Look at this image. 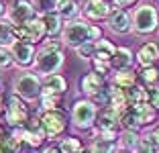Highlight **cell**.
<instances>
[{
  "label": "cell",
  "instance_id": "1",
  "mask_svg": "<svg viewBox=\"0 0 159 153\" xmlns=\"http://www.w3.org/2000/svg\"><path fill=\"white\" fill-rule=\"evenodd\" d=\"M63 57H66V55H63L61 41L51 39V41H47L45 45L39 49V53L35 55V67H37L39 74L51 76V74H55V72L61 67V63H63Z\"/></svg>",
  "mask_w": 159,
  "mask_h": 153
},
{
  "label": "cell",
  "instance_id": "2",
  "mask_svg": "<svg viewBox=\"0 0 159 153\" xmlns=\"http://www.w3.org/2000/svg\"><path fill=\"white\" fill-rule=\"evenodd\" d=\"M157 110L149 104H137V106H126L122 112H118V123L125 127V131H135L139 127H145L155 121Z\"/></svg>",
  "mask_w": 159,
  "mask_h": 153
},
{
  "label": "cell",
  "instance_id": "3",
  "mask_svg": "<svg viewBox=\"0 0 159 153\" xmlns=\"http://www.w3.org/2000/svg\"><path fill=\"white\" fill-rule=\"evenodd\" d=\"M131 27H133V31L139 33V35H149V33H153L155 29L159 27L157 10L151 4H141L139 8L135 10V14H133Z\"/></svg>",
  "mask_w": 159,
  "mask_h": 153
},
{
  "label": "cell",
  "instance_id": "4",
  "mask_svg": "<svg viewBox=\"0 0 159 153\" xmlns=\"http://www.w3.org/2000/svg\"><path fill=\"white\" fill-rule=\"evenodd\" d=\"M114 51H116V47H114V43L106 41V39H100V41L94 43V55H92V65L96 74L104 76L110 67H112V55Z\"/></svg>",
  "mask_w": 159,
  "mask_h": 153
},
{
  "label": "cell",
  "instance_id": "5",
  "mask_svg": "<svg viewBox=\"0 0 159 153\" xmlns=\"http://www.w3.org/2000/svg\"><path fill=\"white\" fill-rule=\"evenodd\" d=\"M90 27L92 25L84 23V21H70V23L63 27V43L74 49H78L80 45L92 41L90 37Z\"/></svg>",
  "mask_w": 159,
  "mask_h": 153
},
{
  "label": "cell",
  "instance_id": "6",
  "mask_svg": "<svg viewBox=\"0 0 159 153\" xmlns=\"http://www.w3.org/2000/svg\"><path fill=\"white\" fill-rule=\"evenodd\" d=\"M14 92L20 100H35L41 96V80L37 74H20L14 80Z\"/></svg>",
  "mask_w": 159,
  "mask_h": 153
},
{
  "label": "cell",
  "instance_id": "7",
  "mask_svg": "<svg viewBox=\"0 0 159 153\" xmlns=\"http://www.w3.org/2000/svg\"><path fill=\"white\" fill-rule=\"evenodd\" d=\"M45 37V25L41 19H31L25 25H14V39L16 41H25V43H41V39Z\"/></svg>",
  "mask_w": 159,
  "mask_h": 153
},
{
  "label": "cell",
  "instance_id": "8",
  "mask_svg": "<svg viewBox=\"0 0 159 153\" xmlns=\"http://www.w3.org/2000/svg\"><path fill=\"white\" fill-rule=\"evenodd\" d=\"M4 114H6V123H8L12 129H19V127H25V123L31 118L29 114V106L27 102L20 100L16 94L10 96V100L6 102V108H4Z\"/></svg>",
  "mask_w": 159,
  "mask_h": 153
},
{
  "label": "cell",
  "instance_id": "9",
  "mask_svg": "<svg viewBox=\"0 0 159 153\" xmlns=\"http://www.w3.org/2000/svg\"><path fill=\"white\" fill-rule=\"evenodd\" d=\"M41 123V133L45 135V139H55L57 135H61L66 131V116L61 110H45L39 118Z\"/></svg>",
  "mask_w": 159,
  "mask_h": 153
},
{
  "label": "cell",
  "instance_id": "10",
  "mask_svg": "<svg viewBox=\"0 0 159 153\" xmlns=\"http://www.w3.org/2000/svg\"><path fill=\"white\" fill-rule=\"evenodd\" d=\"M96 116H98V108L94 106L90 100H78L74 104V110H71V121L78 129L86 131L96 123Z\"/></svg>",
  "mask_w": 159,
  "mask_h": 153
},
{
  "label": "cell",
  "instance_id": "11",
  "mask_svg": "<svg viewBox=\"0 0 159 153\" xmlns=\"http://www.w3.org/2000/svg\"><path fill=\"white\" fill-rule=\"evenodd\" d=\"M112 10L114 8L110 6L108 0H86L82 12H84L90 21H102V19H108Z\"/></svg>",
  "mask_w": 159,
  "mask_h": 153
},
{
  "label": "cell",
  "instance_id": "12",
  "mask_svg": "<svg viewBox=\"0 0 159 153\" xmlns=\"http://www.w3.org/2000/svg\"><path fill=\"white\" fill-rule=\"evenodd\" d=\"M31 19H35V8L29 0H16L8 12V21L12 25H25Z\"/></svg>",
  "mask_w": 159,
  "mask_h": 153
},
{
  "label": "cell",
  "instance_id": "13",
  "mask_svg": "<svg viewBox=\"0 0 159 153\" xmlns=\"http://www.w3.org/2000/svg\"><path fill=\"white\" fill-rule=\"evenodd\" d=\"M10 53H12V59L16 61L19 65H31L35 61V47L31 43H25V41H14L10 45Z\"/></svg>",
  "mask_w": 159,
  "mask_h": 153
},
{
  "label": "cell",
  "instance_id": "14",
  "mask_svg": "<svg viewBox=\"0 0 159 153\" xmlns=\"http://www.w3.org/2000/svg\"><path fill=\"white\" fill-rule=\"evenodd\" d=\"M67 90V80L63 76L51 74L41 84V96H63Z\"/></svg>",
  "mask_w": 159,
  "mask_h": 153
},
{
  "label": "cell",
  "instance_id": "15",
  "mask_svg": "<svg viewBox=\"0 0 159 153\" xmlns=\"http://www.w3.org/2000/svg\"><path fill=\"white\" fill-rule=\"evenodd\" d=\"M108 25H110V29H112L114 33H118V35H125V33L131 31V16L126 14V10H118L114 8L112 12H110V16H108Z\"/></svg>",
  "mask_w": 159,
  "mask_h": 153
},
{
  "label": "cell",
  "instance_id": "16",
  "mask_svg": "<svg viewBox=\"0 0 159 153\" xmlns=\"http://www.w3.org/2000/svg\"><path fill=\"white\" fill-rule=\"evenodd\" d=\"M104 86H106V78L100 74H96V72H90V74H86L84 78H82V90H84L86 94H96L98 90H102Z\"/></svg>",
  "mask_w": 159,
  "mask_h": 153
},
{
  "label": "cell",
  "instance_id": "17",
  "mask_svg": "<svg viewBox=\"0 0 159 153\" xmlns=\"http://www.w3.org/2000/svg\"><path fill=\"white\" fill-rule=\"evenodd\" d=\"M137 59H139L141 67H151L159 59V47L155 43H145L137 53Z\"/></svg>",
  "mask_w": 159,
  "mask_h": 153
},
{
  "label": "cell",
  "instance_id": "18",
  "mask_svg": "<svg viewBox=\"0 0 159 153\" xmlns=\"http://www.w3.org/2000/svg\"><path fill=\"white\" fill-rule=\"evenodd\" d=\"M125 96H126V104H129V106H137V104H149V92H147V88H143V86H137V84L125 90Z\"/></svg>",
  "mask_w": 159,
  "mask_h": 153
},
{
  "label": "cell",
  "instance_id": "19",
  "mask_svg": "<svg viewBox=\"0 0 159 153\" xmlns=\"http://www.w3.org/2000/svg\"><path fill=\"white\" fill-rule=\"evenodd\" d=\"M133 65V53L129 47H116L112 55V67L116 70H129Z\"/></svg>",
  "mask_w": 159,
  "mask_h": 153
},
{
  "label": "cell",
  "instance_id": "20",
  "mask_svg": "<svg viewBox=\"0 0 159 153\" xmlns=\"http://www.w3.org/2000/svg\"><path fill=\"white\" fill-rule=\"evenodd\" d=\"M139 80H141V86L147 90L151 88H159V70L157 67H143L139 72Z\"/></svg>",
  "mask_w": 159,
  "mask_h": 153
},
{
  "label": "cell",
  "instance_id": "21",
  "mask_svg": "<svg viewBox=\"0 0 159 153\" xmlns=\"http://www.w3.org/2000/svg\"><path fill=\"white\" fill-rule=\"evenodd\" d=\"M135 82H137V74L133 70H118V74H114V78H112V86L120 90L135 86Z\"/></svg>",
  "mask_w": 159,
  "mask_h": 153
},
{
  "label": "cell",
  "instance_id": "22",
  "mask_svg": "<svg viewBox=\"0 0 159 153\" xmlns=\"http://www.w3.org/2000/svg\"><path fill=\"white\" fill-rule=\"evenodd\" d=\"M43 25H45V35L47 37H57L61 33V16L57 12L43 14Z\"/></svg>",
  "mask_w": 159,
  "mask_h": 153
},
{
  "label": "cell",
  "instance_id": "23",
  "mask_svg": "<svg viewBox=\"0 0 159 153\" xmlns=\"http://www.w3.org/2000/svg\"><path fill=\"white\" fill-rule=\"evenodd\" d=\"M55 12L59 14L61 19H74L75 14L80 12V8H78V4H75L74 0H57Z\"/></svg>",
  "mask_w": 159,
  "mask_h": 153
},
{
  "label": "cell",
  "instance_id": "24",
  "mask_svg": "<svg viewBox=\"0 0 159 153\" xmlns=\"http://www.w3.org/2000/svg\"><path fill=\"white\" fill-rule=\"evenodd\" d=\"M16 41V39H14V25L10 23L8 19H2L0 21V45H12V43Z\"/></svg>",
  "mask_w": 159,
  "mask_h": 153
},
{
  "label": "cell",
  "instance_id": "25",
  "mask_svg": "<svg viewBox=\"0 0 159 153\" xmlns=\"http://www.w3.org/2000/svg\"><path fill=\"white\" fill-rule=\"evenodd\" d=\"M0 153H20V143L12 135H2L0 137Z\"/></svg>",
  "mask_w": 159,
  "mask_h": 153
},
{
  "label": "cell",
  "instance_id": "26",
  "mask_svg": "<svg viewBox=\"0 0 159 153\" xmlns=\"http://www.w3.org/2000/svg\"><path fill=\"white\" fill-rule=\"evenodd\" d=\"M57 149L61 153H80L82 151V141L75 139V137H67V139H61Z\"/></svg>",
  "mask_w": 159,
  "mask_h": 153
},
{
  "label": "cell",
  "instance_id": "27",
  "mask_svg": "<svg viewBox=\"0 0 159 153\" xmlns=\"http://www.w3.org/2000/svg\"><path fill=\"white\" fill-rule=\"evenodd\" d=\"M110 149H112V143H110V141H100L98 139L92 147H82L80 153H110Z\"/></svg>",
  "mask_w": 159,
  "mask_h": 153
},
{
  "label": "cell",
  "instance_id": "28",
  "mask_svg": "<svg viewBox=\"0 0 159 153\" xmlns=\"http://www.w3.org/2000/svg\"><path fill=\"white\" fill-rule=\"evenodd\" d=\"M139 143V137H137L135 131H125L120 135V149H135V145Z\"/></svg>",
  "mask_w": 159,
  "mask_h": 153
},
{
  "label": "cell",
  "instance_id": "29",
  "mask_svg": "<svg viewBox=\"0 0 159 153\" xmlns=\"http://www.w3.org/2000/svg\"><path fill=\"white\" fill-rule=\"evenodd\" d=\"M55 6H57V0H35L33 2V8L35 12H43V14H49V12H55Z\"/></svg>",
  "mask_w": 159,
  "mask_h": 153
},
{
  "label": "cell",
  "instance_id": "30",
  "mask_svg": "<svg viewBox=\"0 0 159 153\" xmlns=\"http://www.w3.org/2000/svg\"><path fill=\"white\" fill-rule=\"evenodd\" d=\"M63 96H41V106L43 110H59Z\"/></svg>",
  "mask_w": 159,
  "mask_h": 153
},
{
  "label": "cell",
  "instance_id": "31",
  "mask_svg": "<svg viewBox=\"0 0 159 153\" xmlns=\"http://www.w3.org/2000/svg\"><path fill=\"white\" fill-rule=\"evenodd\" d=\"M133 153H155V143L151 141V137H145V139H139V143L135 145Z\"/></svg>",
  "mask_w": 159,
  "mask_h": 153
},
{
  "label": "cell",
  "instance_id": "32",
  "mask_svg": "<svg viewBox=\"0 0 159 153\" xmlns=\"http://www.w3.org/2000/svg\"><path fill=\"white\" fill-rule=\"evenodd\" d=\"M12 53H10V47L0 45V67H8L12 65Z\"/></svg>",
  "mask_w": 159,
  "mask_h": 153
},
{
  "label": "cell",
  "instance_id": "33",
  "mask_svg": "<svg viewBox=\"0 0 159 153\" xmlns=\"http://www.w3.org/2000/svg\"><path fill=\"white\" fill-rule=\"evenodd\" d=\"M94 43L96 41H88V43H84V45H80L78 49V55L80 57H84V59H92V55H94Z\"/></svg>",
  "mask_w": 159,
  "mask_h": 153
},
{
  "label": "cell",
  "instance_id": "34",
  "mask_svg": "<svg viewBox=\"0 0 159 153\" xmlns=\"http://www.w3.org/2000/svg\"><path fill=\"white\" fill-rule=\"evenodd\" d=\"M149 92V106H153L155 110H159V88H151Z\"/></svg>",
  "mask_w": 159,
  "mask_h": 153
},
{
  "label": "cell",
  "instance_id": "35",
  "mask_svg": "<svg viewBox=\"0 0 159 153\" xmlns=\"http://www.w3.org/2000/svg\"><path fill=\"white\" fill-rule=\"evenodd\" d=\"M112 2L118 6V10H122V8H131V6L137 4V0H112Z\"/></svg>",
  "mask_w": 159,
  "mask_h": 153
},
{
  "label": "cell",
  "instance_id": "36",
  "mask_svg": "<svg viewBox=\"0 0 159 153\" xmlns=\"http://www.w3.org/2000/svg\"><path fill=\"white\" fill-rule=\"evenodd\" d=\"M149 137H151V141L155 143V147H159V127H157V129H155L153 133L149 135Z\"/></svg>",
  "mask_w": 159,
  "mask_h": 153
},
{
  "label": "cell",
  "instance_id": "37",
  "mask_svg": "<svg viewBox=\"0 0 159 153\" xmlns=\"http://www.w3.org/2000/svg\"><path fill=\"white\" fill-rule=\"evenodd\" d=\"M43 153H61V151H59L57 147H47V149H45Z\"/></svg>",
  "mask_w": 159,
  "mask_h": 153
},
{
  "label": "cell",
  "instance_id": "38",
  "mask_svg": "<svg viewBox=\"0 0 159 153\" xmlns=\"http://www.w3.org/2000/svg\"><path fill=\"white\" fill-rule=\"evenodd\" d=\"M4 8H6V6H4V4H2V2H0V19H2V16H4V12H6V10H4Z\"/></svg>",
  "mask_w": 159,
  "mask_h": 153
},
{
  "label": "cell",
  "instance_id": "39",
  "mask_svg": "<svg viewBox=\"0 0 159 153\" xmlns=\"http://www.w3.org/2000/svg\"><path fill=\"white\" fill-rule=\"evenodd\" d=\"M116 153H133V151H129V149H118Z\"/></svg>",
  "mask_w": 159,
  "mask_h": 153
}]
</instances>
